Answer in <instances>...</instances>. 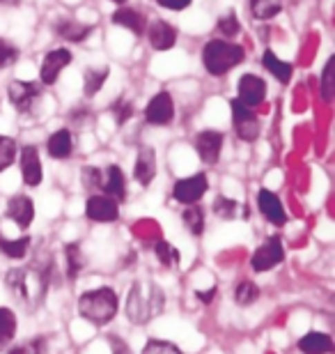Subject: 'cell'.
Listing matches in <instances>:
<instances>
[{
    "label": "cell",
    "instance_id": "cell-1",
    "mask_svg": "<svg viewBox=\"0 0 335 354\" xmlns=\"http://www.w3.org/2000/svg\"><path fill=\"white\" fill-rule=\"evenodd\" d=\"M5 286L10 288L14 299H17L21 306H26V310H37L46 297L48 269L37 267V265L10 269L5 276Z\"/></svg>",
    "mask_w": 335,
    "mask_h": 354
},
{
    "label": "cell",
    "instance_id": "cell-38",
    "mask_svg": "<svg viewBox=\"0 0 335 354\" xmlns=\"http://www.w3.org/2000/svg\"><path fill=\"white\" fill-rule=\"evenodd\" d=\"M111 113L115 115V122L117 124H124L126 120L133 115V106L129 102H124V99H119V102H115V104L111 106Z\"/></svg>",
    "mask_w": 335,
    "mask_h": 354
},
{
    "label": "cell",
    "instance_id": "cell-30",
    "mask_svg": "<svg viewBox=\"0 0 335 354\" xmlns=\"http://www.w3.org/2000/svg\"><path fill=\"white\" fill-rule=\"evenodd\" d=\"M154 253H156V258H159V263L163 267H177L180 265V251L175 249L170 242H156L154 244Z\"/></svg>",
    "mask_w": 335,
    "mask_h": 354
},
{
    "label": "cell",
    "instance_id": "cell-15",
    "mask_svg": "<svg viewBox=\"0 0 335 354\" xmlns=\"http://www.w3.org/2000/svg\"><path fill=\"white\" fill-rule=\"evenodd\" d=\"M147 37L152 48H156V51H168V48L175 46L177 30L170 24H166V21H154V24L147 28Z\"/></svg>",
    "mask_w": 335,
    "mask_h": 354
},
{
    "label": "cell",
    "instance_id": "cell-26",
    "mask_svg": "<svg viewBox=\"0 0 335 354\" xmlns=\"http://www.w3.org/2000/svg\"><path fill=\"white\" fill-rule=\"evenodd\" d=\"M262 62H265V67L276 76L278 81H280V83H289V79H291V67L285 60H278L276 55H274V51H267L265 53V60H262Z\"/></svg>",
    "mask_w": 335,
    "mask_h": 354
},
{
    "label": "cell",
    "instance_id": "cell-23",
    "mask_svg": "<svg viewBox=\"0 0 335 354\" xmlns=\"http://www.w3.org/2000/svg\"><path fill=\"white\" fill-rule=\"evenodd\" d=\"M17 336V315L10 308H0V350H7Z\"/></svg>",
    "mask_w": 335,
    "mask_h": 354
},
{
    "label": "cell",
    "instance_id": "cell-22",
    "mask_svg": "<svg viewBox=\"0 0 335 354\" xmlns=\"http://www.w3.org/2000/svg\"><path fill=\"white\" fill-rule=\"evenodd\" d=\"M55 32H58L60 37L69 39V41H83L92 32V28L78 24V21L62 19V21H58V26H55Z\"/></svg>",
    "mask_w": 335,
    "mask_h": 354
},
{
    "label": "cell",
    "instance_id": "cell-25",
    "mask_svg": "<svg viewBox=\"0 0 335 354\" xmlns=\"http://www.w3.org/2000/svg\"><path fill=\"white\" fill-rule=\"evenodd\" d=\"M28 249H30V237H19V239H3L0 237V253L7 258H23Z\"/></svg>",
    "mask_w": 335,
    "mask_h": 354
},
{
    "label": "cell",
    "instance_id": "cell-34",
    "mask_svg": "<svg viewBox=\"0 0 335 354\" xmlns=\"http://www.w3.org/2000/svg\"><path fill=\"white\" fill-rule=\"evenodd\" d=\"M14 157H17V143H14V138L0 136V173L14 164Z\"/></svg>",
    "mask_w": 335,
    "mask_h": 354
},
{
    "label": "cell",
    "instance_id": "cell-18",
    "mask_svg": "<svg viewBox=\"0 0 335 354\" xmlns=\"http://www.w3.org/2000/svg\"><path fill=\"white\" fill-rule=\"evenodd\" d=\"M156 175V154L152 147L142 145L138 150V161H135V180H138L142 187L152 184Z\"/></svg>",
    "mask_w": 335,
    "mask_h": 354
},
{
    "label": "cell",
    "instance_id": "cell-9",
    "mask_svg": "<svg viewBox=\"0 0 335 354\" xmlns=\"http://www.w3.org/2000/svg\"><path fill=\"white\" fill-rule=\"evenodd\" d=\"M207 187H209V182H207V175L198 173L193 177H186V180L177 182L175 189H173V196H175V201H180L184 205H195L204 196Z\"/></svg>",
    "mask_w": 335,
    "mask_h": 354
},
{
    "label": "cell",
    "instance_id": "cell-29",
    "mask_svg": "<svg viewBox=\"0 0 335 354\" xmlns=\"http://www.w3.org/2000/svg\"><path fill=\"white\" fill-rule=\"evenodd\" d=\"M213 212H216L220 218H234V216H239V212H244V216L248 218V209L241 207L239 203H234L225 196L216 198V203H213Z\"/></svg>",
    "mask_w": 335,
    "mask_h": 354
},
{
    "label": "cell",
    "instance_id": "cell-11",
    "mask_svg": "<svg viewBox=\"0 0 335 354\" xmlns=\"http://www.w3.org/2000/svg\"><path fill=\"white\" fill-rule=\"evenodd\" d=\"M267 97V83L260 79V76H253V74H246L239 79V99L246 106V109H255L265 102Z\"/></svg>",
    "mask_w": 335,
    "mask_h": 354
},
{
    "label": "cell",
    "instance_id": "cell-31",
    "mask_svg": "<svg viewBox=\"0 0 335 354\" xmlns=\"http://www.w3.org/2000/svg\"><path fill=\"white\" fill-rule=\"evenodd\" d=\"M108 79V69L106 67H99V69H88L85 72V95L88 97H95L99 90H102L104 81Z\"/></svg>",
    "mask_w": 335,
    "mask_h": 354
},
{
    "label": "cell",
    "instance_id": "cell-36",
    "mask_svg": "<svg viewBox=\"0 0 335 354\" xmlns=\"http://www.w3.org/2000/svg\"><path fill=\"white\" fill-rule=\"evenodd\" d=\"M333 69H335V58H331L324 67V76H322V97L324 102H333V92H335V83H333Z\"/></svg>",
    "mask_w": 335,
    "mask_h": 354
},
{
    "label": "cell",
    "instance_id": "cell-45",
    "mask_svg": "<svg viewBox=\"0 0 335 354\" xmlns=\"http://www.w3.org/2000/svg\"><path fill=\"white\" fill-rule=\"evenodd\" d=\"M113 3H126V0H113Z\"/></svg>",
    "mask_w": 335,
    "mask_h": 354
},
{
    "label": "cell",
    "instance_id": "cell-27",
    "mask_svg": "<svg viewBox=\"0 0 335 354\" xmlns=\"http://www.w3.org/2000/svg\"><path fill=\"white\" fill-rule=\"evenodd\" d=\"M184 218V225L189 228V232H193V235H202V230H204V214H202V209L198 207V205H189L186 212L182 214Z\"/></svg>",
    "mask_w": 335,
    "mask_h": 354
},
{
    "label": "cell",
    "instance_id": "cell-40",
    "mask_svg": "<svg viewBox=\"0 0 335 354\" xmlns=\"http://www.w3.org/2000/svg\"><path fill=\"white\" fill-rule=\"evenodd\" d=\"M218 30L225 35V37H234V35L239 32V21L234 17L232 12H227L225 17H220L218 21Z\"/></svg>",
    "mask_w": 335,
    "mask_h": 354
},
{
    "label": "cell",
    "instance_id": "cell-16",
    "mask_svg": "<svg viewBox=\"0 0 335 354\" xmlns=\"http://www.w3.org/2000/svg\"><path fill=\"white\" fill-rule=\"evenodd\" d=\"M7 216H10L21 230L28 228V225L32 223V218H35L32 201H30V198H26V196H14L12 201L7 203Z\"/></svg>",
    "mask_w": 335,
    "mask_h": 354
},
{
    "label": "cell",
    "instance_id": "cell-7",
    "mask_svg": "<svg viewBox=\"0 0 335 354\" xmlns=\"http://www.w3.org/2000/svg\"><path fill=\"white\" fill-rule=\"evenodd\" d=\"M285 260V251H283V242L278 237H271L267 244L258 246V251L253 253L251 258V265L255 272H269L274 269L276 265H280Z\"/></svg>",
    "mask_w": 335,
    "mask_h": 354
},
{
    "label": "cell",
    "instance_id": "cell-6",
    "mask_svg": "<svg viewBox=\"0 0 335 354\" xmlns=\"http://www.w3.org/2000/svg\"><path fill=\"white\" fill-rule=\"evenodd\" d=\"M175 118V102L168 92H159L149 99L147 109H145V120L154 127H166L173 122Z\"/></svg>",
    "mask_w": 335,
    "mask_h": 354
},
{
    "label": "cell",
    "instance_id": "cell-10",
    "mask_svg": "<svg viewBox=\"0 0 335 354\" xmlns=\"http://www.w3.org/2000/svg\"><path fill=\"white\" fill-rule=\"evenodd\" d=\"M85 214L97 223L117 221V216H119L117 201H113L111 196H90L88 205H85Z\"/></svg>",
    "mask_w": 335,
    "mask_h": 354
},
{
    "label": "cell",
    "instance_id": "cell-33",
    "mask_svg": "<svg viewBox=\"0 0 335 354\" xmlns=\"http://www.w3.org/2000/svg\"><path fill=\"white\" fill-rule=\"evenodd\" d=\"M234 299H237L239 306H251L260 299V288L251 281H241L237 286V292H234Z\"/></svg>",
    "mask_w": 335,
    "mask_h": 354
},
{
    "label": "cell",
    "instance_id": "cell-4",
    "mask_svg": "<svg viewBox=\"0 0 335 354\" xmlns=\"http://www.w3.org/2000/svg\"><path fill=\"white\" fill-rule=\"evenodd\" d=\"M244 48L237 46V44H230L225 39H213L209 44L204 46L202 51V62H204V69L213 76H223L227 74L230 69H234L244 60Z\"/></svg>",
    "mask_w": 335,
    "mask_h": 354
},
{
    "label": "cell",
    "instance_id": "cell-20",
    "mask_svg": "<svg viewBox=\"0 0 335 354\" xmlns=\"http://www.w3.org/2000/svg\"><path fill=\"white\" fill-rule=\"evenodd\" d=\"M298 350L303 354H329L333 352V341L331 336L319 334V331H310L298 341Z\"/></svg>",
    "mask_w": 335,
    "mask_h": 354
},
{
    "label": "cell",
    "instance_id": "cell-24",
    "mask_svg": "<svg viewBox=\"0 0 335 354\" xmlns=\"http://www.w3.org/2000/svg\"><path fill=\"white\" fill-rule=\"evenodd\" d=\"M113 24L129 28V30L135 32V35H142V30H145V19H142L140 14L133 12V10H119V12H115V14H113Z\"/></svg>",
    "mask_w": 335,
    "mask_h": 354
},
{
    "label": "cell",
    "instance_id": "cell-19",
    "mask_svg": "<svg viewBox=\"0 0 335 354\" xmlns=\"http://www.w3.org/2000/svg\"><path fill=\"white\" fill-rule=\"evenodd\" d=\"M102 189L106 191V196H111L113 201H124L126 194V182H124V173L119 166H108L106 168V177L102 182Z\"/></svg>",
    "mask_w": 335,
    "mask_h": 354
},
{
    "label": "cell",
    "instance_id": "cell-32",
    "mask_svg": "<svg viewBox=\"0 0 335 354\" xmlns=\"http://www.w3.org/2000/svg\"><path fill=\"white\" fill-rule=\"evenodd\" d=\"M283 10L280 0H251V12L255 19H271Z\"/></svg>",
    "mask_w": 335,
    "mask_h": 354
},
{
    "label": "cell",
    "instance_id": "cell-17",
    "mask_svg": "<svg viewBox=\"0 0 335 354\" xmlns=\"http://www.w3.org/2000/svg\"><path fill=\"white\" fill-rule=\"evenodd\" d=\"M258 205H260L262 214H265L274 225H285V221H287V214H285V207H283L280 198H278L276 194H271V191H267V189L260 191Z\"/></svg>",
    "mask_w": 335,
    "mask_h": 354
},
{
    "label": "cell",
    "instance_id": "cell-3",
    "mask_svg": "<svg viewBox=\"0 0 335 354\" xmlns=\"http://www.w3.org/2000/svg\"><path fill=\"white\" fill-rule=\"evenodd\" d=\"M117 292L113 288H97L78 297V313L92 324H108L117 315Z\"/></svg>",
    "mask_w": 335,
    "mask_h": 354
},
{
    "label": "cell",
    "instance_id": "cell-44",
    "mask_svg": "<svg viewBox=\"0 0 335 354\" xmlns=\"http://www.w3.org/2000/svg\"><path fill=\"white\" fill-rule=\"evenodd\" d=\"M3 5H19V0H0Z\"/></svg>",
    "mask_w": 335,
    "mask_h": 354
},
{
    "label": "cell",
    "instance_id": "cell-42",
    "mask_svg": "<svg viewBox=\"0 0 335 354\" xmlns=\"http://www.w3.org/2000/svg\"><path fill=\"white\" fill-rule=\"evenodd\" d=\"M156 3L168 7V10H184V7L191 5V0H156Z\"/></svg>",
    "mask_w": 335,
    "mask_h": 354
},
{
    "label": "cell",
    "instance_id": "cell-41",
    "mask_svg": "<svg viewBox=\"0 0 335 354\" xmlns=\"http://www.w3.org/2000/svg\"><path fill=\"white\" fill-rule=\"evenodd\" d=\"M83 177H85V187L88 189H102V182H104V175H102V171L99 168H85L83 171Z\"/></svg>",
    "mask_w": 335,
    "mask_h": 354
},
{
    "label": "cell",
    "instance_id": "cell-21",
    "mask_svg": "<svg viewBox=\"0 0 335 354\" xmlns=\"http://www.w3.org/2000/svg\"><path fill=\"white\" fill-rule=\"evenodd\" d=\"M48 154L55 159H65L71 154V150H74V140H71V133L67 129H60L55 131L51 138H48Z\"/></svg>",
    "mask_w": 335,
    "mask_h": 354
},
{
    "label": "cell",
    "instance_id": "cell-5",
    "mask_svg": "<svg viewBox=\"0 0 335 354\" xmlns=\"http://www.w3.org/2000/svg\"><path fill=\"white\" fill-rule=\"evenodd\" d=\"M232 118H234V131H237V136L241 140H246V143L258 140V136H260V120L251 109H246V106L241 102H237V99L232 102Z\"/></svg>",
    "mask_w": 335,
    "mask_h": 354
},
{
    "label": "cell",
    "instance_id": "cell-39",
    "mask_svg": "<svg viewBox=\"0 0 335 354\" xmlns=\"http://www.w3.org/2000/svg\"><path fill=\"white\" fill-rule=\"evenodd\" d=\"M19 58V51L14 48L10 41H5V39H0V69H5V67H10L14 65Z\"/></svg>",
    "mask_w": 335,
    "mask_h": 354
},
{
    "label": "cell",
    "instance_id": "cell-43",
    "mask_svg": "<svg viewBox=\"0 0 335 354\" xmlns=\"http://www.w3.org/2000/svg\"><path fill=\"white\" fill-rule=\"evenodd\" d=\"M213 295H216V288H211L209 292H195V297H198V299H200V301H204V304H209V301L213 299Z\"/></svg>",
    "mask_w": 335,
    "mask_h": 354
},
{
    "label": "cell",
    "instance_id": "cell-28",
    "mask_svg": "<svg viewBox=\"0 0 335 354\" xmlns=\"http://www.w3.org/2000/svg\"><path fill=\"white\" fill-rule=\"evenodd\" d=\"M65 256H67V276L69 281H74L83 269V253H81V246L78 244H67L65 246Z\"/></svg>",
    "mask_w": 335,
    "mask_h": 354
},
{
    "label": "cell",
    "instance_id": "cell-14",
    "mask_svg": "<svg viewBox=\"0 0 335 354\" xmlns=\"http://www.w3.org/2000/svg\"><path fill=\"white\" fill-rule=\"evenodd\" d=\"M220 147H223V133L220 131H213V129H207L200 131L195 138V150L200 154V159L204 164H216L218 157H220Z\"/></svg>",
    "mask_w": 335,
    "mask_h": 354
},
{
    "label": "cell",
    "instance_id": "cell-2",
    "mask_svg": "<svg viewBox=\"0 0 335 354\" xmlns=\"http://www.w3.org/2000/svg\"><path fill=\"white\" fill-rule=\"evenodd\" d=\"M163 306H166V295L154 281L133 283L126 295V317L133 324L152 322L156 315H161Z\"/></svg>",
    "mask_w": 335,
    "mask_h": 354
},
{
    "label": "cell",
    "instance_id": "cell-35",
    "mask_svg": "<svg viewBox=\"0 0 335 354\" xmlns=\"http://www.w3.org/2000/svg\"><path fill=\"white\" fill-rule=\"evenodd\" d=\"M142 354H182V350L177 345L168 341H159V338H149Z\"/></svg>",
    "mask_w": 335,
    "mask_h": 354
},
{
    "label": "cell",
    "instance_id": "cell-37",
    "mask_svg": "<svg viewBox=\"0 0 335 354\" xmlns=\"http://www.w3.org/2000/svg\"><path fill=\"white\" fill-rule=\"evenodd\" d=\"M10 354H46V338H32L21 348H7Z\"/></svg>",
    "mask_w": 335,
    "mask_h": 354
},
{
    "label": "cell",
    "instance_id": "cell-13",
    "mask_svg": "<svg viewBox=\"0 0 335 354\" xmlns=\"http://www.w3.org/2000/svg\"><path fill=\"white\" fill-rule=\"evenodd\" d=\"M71 62V53L67 48H55V51L46 53L44 62H41V69H39V76H41V83L46 86H53L55 79L60 76V72L65 69Z\"/></svg>",
    "mask_w": 335,
    "mask_h": 354
},
{
    "label": "cell",
    "instance_id": "cell-12",
    "mask_svg": "<svg viewBox=\"0 0 335 354\" xmlns=\"http://www.w3.org/2000/svg\"><path fill=\"white\" fill-rule=\"evenodd\" d=\"M21 175H23V182L28 187H37L44 180V171H41V161H39V152L35 145H26L21 150Z\"/></svg>",
    "mask_w": 335,
    "mask_h": 354
},
{
    "label": "cell",
    "instance_id": "cell-8",
    "mask_svg": "<svg viewBox=\"0 0 335 354\" xmlns=\"http://www.w3.org/2000/svg\"><path fill=\"white\" fill-rule=\"evenodd\" d=\"M7 95H10V102L14 104V109L21 113H28L35 106V102L41 95V86L37 83H28V81H12L10 88H7Z\"/></svg>",
    "mask_w": 335,
    "mask_h": 354
}]
</instances>
